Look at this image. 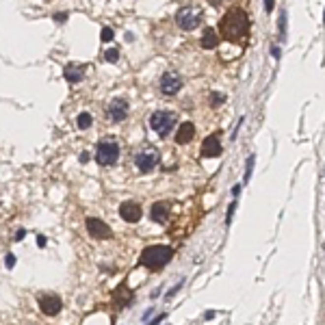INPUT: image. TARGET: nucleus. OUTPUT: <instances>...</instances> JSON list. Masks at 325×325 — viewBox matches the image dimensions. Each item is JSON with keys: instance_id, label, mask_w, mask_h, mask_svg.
I'll list each match as a JSON object with an SVG mask.
<instances>
[{"instance_id": "obj_10", "label": "nucleus", "mask_w": 325, "mask_h": 325, "mask_svg": "<svg viewBox=\"0 0 325 325\" xmlns=\"http://www.w3.org/2000/svg\"><path fill=\"white\" fill-rule=\"evenodd\" d=\"M85 226H87V232L94 238H111L113 236V230L102 219H98V217H89L85 221Z\"/></svg>"}, {"instance_id": "obj_21", "label": "nucleus", "mask_w": 325, "mask_h": 325, "mask_svg": "<svg viewBox=\"0 0 325 325\" xmlns=\"http://www.w3.org/2000/svg\"><path fill=\"white\" fill-rule=\"evenodd\" d=\"M182 284H184V282L180 280V282H178V284H176V286H171V289H169V291H167V295H165V299H173V295H176V292H178V291H180V289H182Z\"/></svg>"}, {"instance_id": "obj_4", "label": "nucleus", "mask_w": 325, "mask_h": 325, "mask_svg": "<svg viewBox=\"0 0 325 325\" xmlns=\"http://www.w3.org/2000/svg\"><path fill=\"white\" fill-rule=\"evenodd\" d=\"M119 159V145L115 139H102L96 148V161L100 165H115Z\"/></svg>"}, {"instance_id": "obj_32", "label": "nucleus", "mask_w": 325, "mask_h": 325, "mask_svg": "<svg viewBox=\"0 0 325 325\" xmlns=\"http://www.w3.org/2000/svg\"><path fill=\"white\" fill-rule=\"evenodd\" d=\"M264 9H267V11H273V0H267V4H264Z\"/></svg>"}, {"instance_id": "obj_29", "label": "nucleus", "mask_w": 325, "mask_h": 325, "mask_svg": "<svg viewBox=\"0 0 325 325\" xmlns=\"http://www.w3.org/2000/svg\"><path fill=\"white\" fill-rule=\"evenodd\" d=\"M37 245H39V247H46V236H37Z\"/></svg>"}, {"instance_id": "obj_15", "label": "nucleus", "mask_w": 325, "mask_h": 325, "mask_svg": "<svg viewBox=\"0 0 325 325\" xmlns=\"http://www.w3.org/2000/svg\"><path fill=\"white\" fill-rule=\"evenodd\" d=\"M219 35H217V31L213 29V26H208V29H204L202 32V39H199V43H202L204 50H215L217 46H219Z\"/></svg>"}, {"instance_id": "obj_12", "label": "nucleus", "mask_w": 325, "mask_h": 325, "mask_svg": "<svg viewBox=\"0 0 325 325\" xmlns=\"http://www.w3.org/2000/svg\"><path fill=\"white\" fill-rule=\"evenodd\" d=\"M143 215V208L137 204V202H124L119 206V217H122L126 224H137Z\"/></svg>"}, {"instance_id": "obj_20", "label": "nucleus", "mask_w": 325, "mask_h": 325, "mask_svg": "<svg viewBox=\"0 0 325 325\" xmlns=\"http://www.w3.org/2000/svg\"><path fill=\"white\" fill-rule=\"evenodd\" d=\"M234 210H236V199L232 202L230 206H228V213H226V224L230 226V221H232V217H234Z\"/></svg>"}, {"instance_id": "obj_13", "label": "nucleus", "mask_w": 325, "mask_h": 325, "mask_svg": "<svg viewBox=\"0 0 325 325\" xmlns=\"http://www.w3.org/2000/svg\"><path fill=\"white\" fill-rule=\"evenodd\" d=\"M195 137V124L193 122H182L178 126V132H176V143H189Z\"/></svg>"}, {"instance_id": "obj_28", "label": "nucleus", "mask_w": 325, "mask_h": 325, "mask_svg": "<svg viewBox=\"0 0 325 325\" xmlns=\"http://www.w3.org/2000/svg\"><path fill=\"white\" fill-rule=\"evenodd\" d=\"M54 20H57V22H65V20H67V13H57V15H54Z\"/></svg>"}, {"instance_id": "obj_33", "label": "nucleus", "mask_w": 325, "mask_h": 325, "mask_svg": "<svg viewBox=\"0 0 325 325\" xmlns=\"http://www.w3.org/2000/svg\"><path fill=\"white\" fill-rule=\"evenodd\" d=\"M215 317V312L213 310H208V312H204V319H213Z\"/></svg>"}, {"instance_id": "obj_9", "label": "nucleus", "mask_w": 325, "mask_h": 325, "mask_svg": "<svg viewBox=\"0 0 325 325\" xmlns=\"http://www.w3.org/2000/svg\"><path fill=\"white\" fill-rule=\"evenodd\" d=\"M182 89V78L176 72H165L161 76V94L162 96H176Z\"/></svg>"}, {"instance_id": "obj_18", "label": "nucleus", "mask_w": 325, "mask_h": 325, "mask_svg": "<svg viewBox=\"0 0 325 325\" xmlns=\"http://www.w3.org/2000/svg\"><path fill=\"white\" fill-rule=\"evenodd\" d=\"M254 165H256V156L249 154V156H247V165H245V176H243V182H249V180H252Z\"/></svg>"}, {"instance_id": "obj_26", "label": "nucleus", "mask_w": 325, "mask_h": 325, "mask_svg": "<svg viewBox=\"0 0 325 325\" xmlns=\"http://www.w3.org/2000/svg\"><path fill=\"white\" fill-rule=\"evenodd\" d=\"M7 267L9 269L15 267V256H13V254H7Z\"/></svg>"}, {"instance_id": "obj_6", "label": "nucleus", "mask_w": 325, "mask_h": 325, "mask_svg": "<svg viewBox=\"0 0 325 325\" xmlns=\"http://www.w3.org/2000/svg\"><path fill=\"white\" fill-rule=\"evenodd\" d=\"M159 161H161V156L154 148L141 150V152H137V156H134V165H137V169L143 171V173L154 171V167L159 165Z\"/></svg>"}, {"instance_id": "obj_14", "label": "nucleus", "mask_w": 325, "mask_h": 325, "mask_svg": "<svg viewBox=\"0 0 325 325\" xmlns=\"http://www.w3.org/2000/svg\"><path fill=\"white\" fill-rule=\"evenodd\" d=\"M150 219L156 221V224H165V221L169 219V206L165 202H156L150 208Z\"/></svg>"}, {"instance_id": "obj_23", "label": "nucleus", "mask_w": 325, "mask_h": 325, "mask_svg": "<svg viewBox=\"0 0 325 325\" xmlns=\"http://www.w3.org/2000/svg\"><path fill=\"white\" fill-rule=\"evenodd\" d=\"M280 35H282V39H284V35H286V13L282 11V15H280Z\"/></svg>"}, {"instance_id": "obj_1", "label": "nucleus", "mask_w": 325, "mask_h": 325, "mask_svg": "<svg viewBox=\"0 0 325 325\" xmlns=\"http://www.w3.org/2000/svg\"><path fill=\"white\" fill-rule=\"evenodd\" d=\"M249 15L245 13L243 9H230L226 11V15L221 18L219 22V31L217 35H221L226 41H232V43H243L249 37ZM219 37V39H221Z\"/></svg>"}, {"instance_id": "obj_3", "label": "nucleus", "mask_w": 325, "mask_h": 325, "mask_svg": "<svg viewBox=\"0 0 325 325\" xmlns=\"http://www.w3.org/2000/svg\"><path fill=\"white\" fill-rule=\"evenodd\" d=\"M176 124H178V117H176V113H171V111H154L150 115V128L154 130L161 139H165L167 134L176 128Z\"/></svg>"}, {"instance_id": "obj_27", "label": "nucleus", "mask_w": 325, "mask_h": 325, "mask_svg": "<svg viewBox=\"0 0 325 325\" xmlns=\"http://www.w3.org/2000/svg\"><path fill=\"white\" fill-rule=\"evenodd\" d=\"M232 195H234V199L241 195V184H234V189H232Z\"/></svg>"}, {"instance_id": "obj_17", "label": "nucleus", "mask_w": 325, "mask_h": 325, "mask_svg": "<svg viewBox=\"0 0 325 325\" xmlns=\"http://www.w3.org/2000/svg\"><path fill=\"white\" fill-rule=\"evenodd\" d=\"M76 124H78V128L80 130H87V128H91V124H94V117H91V113H78V117H76Z\"/></svg>"}, {"instance_id": "obj_30", "label": "nucleus", "mask_w": 325, "mask_h": 325, "mask_svg": "<svg viewBox=\"0 0 325 325\" xmlns=\"http://www.w3.org/2000/svg\"><path fill=\"white\" fill-rule=\"evenodd\" d=\"M26 236V230H18L15 232V241H20V238H24Z\"/></svg>"}, {"instance_id": "obj_5", "label": "nucleus", "mask_w": 325, "mask_h": 325, "mask_svg": "<svg viewBox=\"0 0 325 325\" xmlns=\"http://www.w3.org/2000/svg\"><path fill=\"white\" fill-rule=\"evenodd\" d=\"M199 22H202V13H199L197 9H193V7H182V9H178V13H176V24L180 26L182 31H193L195 26H199Z\"/></svg>"}, {"instance_id": "obj_34", "label": "nucleus", "mask_w": 325, "mask_h": 325, "mask_svg": "<svg viewBox=\"0 0 325 325\" xmlns=\"http://www.w3.org/2000/svg\"><path fill=\"white\" fill-rule=\"evenodd\" d=\"M80 161H83V162H87V161H89V154H87V152H83V156H80Z\"/></svg>"}, {"instance_id": "obj_31", "label": "nucleus", "mask_w": 325, "mask_h": 325, "mask_svg": "<svg viewBox=\"0 0 325 325\" xmlns=\"http://www.w3.org/2000/svg\"><path fill=\"white\" fill-rule=\"evenodd\" d=\"M271 54H273L275 59H280V48H278V46H273V48H271Z\"/></svg>"}, {"instance_id": "obj_25", "label": "nucleus", "mask_w": 325, "mask_h": 325, "mask_svg": "<svg viewBox=\"0 0 325 325\" xmlns=\"http://www.w3.org/2000/svg\"><path fill=\"white\" fill-rule=\"evenodd\" d=\"M162 319H167V314H165V312H161V314H159V317H156V319H152V321H150L148 325H161V321H162Z\"/></svg>"}, {"instance_id": "obj_22", "label": "nucleus", "mask_w": 325, "mask_h": 325, "mask_svg": "<svg viewBox=\"0 0 325 325\" xmlns=\"http://www.w3.org/2000/svg\"><path fill=\"white\" fill-rule=\"evenodd\" d=\"M113 37H115V32H113V29H108V26H104V29H102V37H100V39H102V41H111Z\"/></svg>"}, {"instance_id": "obj_7", "label": "nucleus", "mask_w": 325, "mask_h": 325, "mask_svg": "<svg viewBox=\"0 0 325 325\" xmlns=\"http://www.w3.org/2000/svg\"><path fill=\"white\" fill-rule=\"evenodd\" d=\"M128 106H130L128 100H124V98H113V100L106 104V115L111 117V122L119 124L128 117V111H130Z\"/></svg>"}, {"instance_id": "obj_16", "label": "nucleus", "mask_w": 325, "mask_h": 325, "mask_svg": "<svg viewBox=\"0 0 325 325\" xmlns=\"http://www.w3.org/2000/svg\"><path fill=\"white\" fill-rule=\"evenodd\" d=\"M63 76L67 83H80V80L85 78V65H74V63L65 65Z\"/></svg>"}, {"instance_id": "obj_11", "label": "nucleus", "mask_w": 325, "mask_h": 325, "mask_svg": "<svg viewBox=\"0 0 325 325\" xmlns=\"http://www.w3.org/2000/svg\"><path fill=\"white\" fill-rule=\"evenodd\" d=\"M224 148H221V141H219V134H208L204 141H202V159H213V156H219Z\"/></svg>"}, {"instance_id": "obj_24", "label": "nucleus", "mask_w": 325, "mask_h": 325, "mask_svg": "<svg viewBox=\"0 0 325 325\" xmlns=\"http://www.w3.org/2000/svg\"><path fill=\"white\" fill-rule=\"evenodd\" d=\"M224 100H226L224 94H213V96H210V102H213V104H221Z\"/></svg>"}, {"instance_id": "obj_8", "label": "nucleus", "mask_w": 325, "mask_h": 325, "mask_svg": "<svg viewBox=\"0 0 325 325\" xmlns=\"http://www.w3.org/2000/svg\"><path fill=\"white\" fill-rule=\"evenodd\" d=\"M37 301H39V308H41V312L46 314V317H57V314L61 312V306H63L61 297H59V295H52V292L37 297Z\"/></svg>"}, {"instance_id": "obj_19", "label": "nucleus", "mask_w": 325, "mask_h": 325, "mask_svg": "<svg viewBox=\"0 0 325 325\" xmlns=\"http://www.w3.org/2000/svg\"><path fill=\"white\" fill-rule=\"evenodd\" d=\"M104 61H108V63H117V61H119V50H115V48L106 50V52H104Z\"/></svg>"}, {"instance_id": "obj_2", "label": "nucleus", "mask_w": 325, "mask_h": 325, "mask_svg": "<svg viewBox=\"0 0 325 325\" xmlns=\"http://www.w3.org/2000/svg\"><path fill=\"white\" fill-rule=\"evenodd\" d=\"M173 258V247L169 245H148L141 252L139 264L150 271H161L167 267V262H171Z\"/></svg>"}]
</instances>
